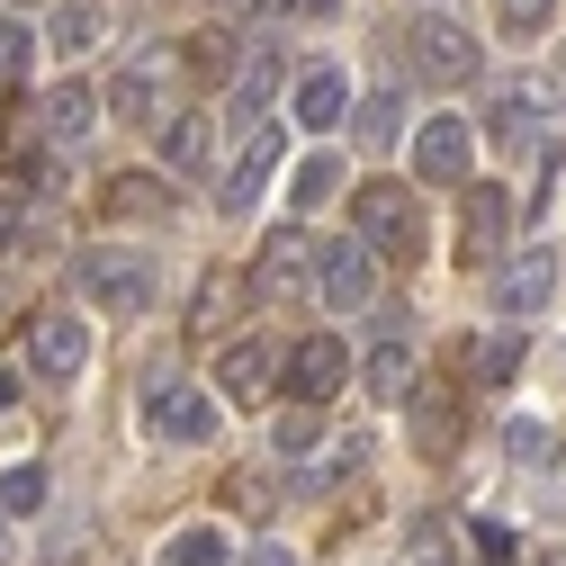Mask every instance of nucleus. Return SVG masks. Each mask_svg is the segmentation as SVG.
I'll list each match as a JSON object with an SVG mask.
<instances>
[{"label": "nucleus", "mask_w": 566, "mask_h": 566, "mask_svg": "<svg viewBox=\"0 0 566 566\" xmlns=\"http://www.w3.org/2000/svg\"><path fill=\"white\" fill-rule=\"evenodd\" d=\"M73 279H82V297H91L99 315H145V306L163 297V270H154L145 252H126V243L73 252Z\"/></svg>", "instance_id": "obj_1"}, {"label": "nucleus", "mask_w": 566, "mask_h": 566, "mask_svg": "<svg viewBox=\"0 0 566 566\" xmlns=\"http://www.w3.org/2000/svg\"><path fill=\"white\" fill-rule=\"evenodd\" d=\"M350 217H360V243L378 261H422V198L396 180H360L350 189Z\"/></svg>", "instance_id": "obj_2"}, {"label": "nucleus", "mask_w": 566, "mask_h": 566, "mask_svg": "<svg viewBox=\"0 0 566 566\" xmlns=\"http://www.w3.org/2000/svg\"><path fill=\"white\" fill-rule=\"evenodd\" d=\"M504 243H513V189L504 180H468L459 189V261L468 270H504L513 261Z\"/></svg>", "instance_id": "obj_3"}, {"label": "nucleus", "mask_w": 566, "mask_h": 566, "mask_svg": "<svg viewBox=\"0 0 566 566\" xmlns=\"http://www.w3.org/2000/svg\"><path fill=\"white\" fill-rule=\"evenodd\" d=\"M405 63H413V82L459 91V82L476 73V36H468L459 19H441V10H422V19L405 28Z\"/></svg>", "instance_id": "obj_4"}, {"label": "nucleus", "mask_w": 566, "mask_h": 566, "mask_svg": "<svg viewBox=\"0 0 566 566\" xmlns=\"http://www.w3.org/2000/svg\"><path fill=\"white\" fill-rule=\"evenodd\" d=\"M315 297L333 306V315H360V306H378V252L350 234V243H324L315 252Z\"/></svg>", "instance_id": "obj_5"}, {"label": "nucleus", "mask_w": 566, "mask_h": 566, "mask_svg": "<svg viewBox=\"0 0 566 566\" xmlns=\"http://www.w3.org/2000/svg\"><path fill=\"white\" fill-rule=\"evenodd\" d=\"M91 369V324L82 315H36L28 324V378L36 387H73Z\"/></svg>", "instance_id": "obj_6"}, {"label": "nucleus", "mask_w": 566, "mask_h": 566, "mask_svg": "<svg viewBox=\"0 0 566 566\" xmlns=\"http://www.w3.org/2000/svg\"><path fill=\"white\" fill-rule=\"evenodd\" d=\"M163 91H171V54L117 63V73H108V126H163V117H171Z\"/></svg>", "instance_id": "obj_7"}, {"label": "nucleus", "mask_w": 566, "mask_h": 566, "mask_svg": "<svg viewBox=\"0 0 566 566\" xmlns=\"http://www.w3.org/2000/svg\"><path fill=\"white\" fill-rule=\"evenodd\" d=\"M468 163H476V126H468V117H422V126H413V180L468 189Z\"/></svg>", "instance_id": "obj_8"}, {"label": "nucleus", "mask_w": 566, "mask_h": 566, "mask_svg": "<svg viewBox=\"0 0 566 566\" xmlns=\"http://www.w3.org/2000/svg\"><path fill=\"white\" fill-rule=\"evenodd\" d=\"M350 387V342L342 333H306L289 350V405H333Z\"/></svg>", "instance_id": "obj_9"}, {"label": "nucleus", "mask_w": 566, "mask_h": 566, "mask_svg": "<svg viewBox=\"0 0 566 566\" xmlns=\"http://www.w3.org/2000/svg\"><path fill=\"white\" fill-rule=\"evenodd\" d=\"M145 422H154V441L198 450V441H217V396H207V387H154Z\"/></svg>", "instance_id": "obj_10"}, {"label": "nucleus", "mask_w": 566, "mask_h": 566, "mask_svg": "<svg viewBox=\"0 0 566 566\" xmlns=\"http://www.w3.org/2000/svg\"><path fill=\"white\" fill-rule=\"evenodd\" d=\"M297 126L306 135H333V126H350V108H360V91H350V73L342 63H315V73H297Z\"/></svg>", "instance_id": "obj_11"}, {"label": "nucleus", "mask_w": 566, "mask_h": 566, "mask_svg": "<svg viewBox=\"0 0 566 566\" xmlns=\"http://www.w3.org/2000/svg\"><path fill=\"white\" fill-rule=\"evenodd\" d=\"M270 171H279V117L243 135V154L226 163V189H217V207H226V217H252V198H261V180H270Z\"/></svg>", "instance_id": "obj_12"}, {"label": "nucleus", "mask_w": 566, "mask_h": 566, "mask_svg": "<svg viewBox=\"0 0 566 566\" xmlns=\"http://www.w3.org/2000/svg\"><path fill=\"white\" fill-rule=\"evenodd\" d=\"M99 117H108V99H99L91 82H54V91L36 99V135H45V145H82Z\"/></svg>", "instance_id": "obj_13"}, {"label": "nucleus", "mask_w": 566, "mask_h": 566, "mask_svg": "<svg viewBox=\"0 0 566 566\" xmlns=\"http://www.w3.org/2000/svg\"><path fill=\"white\" fill-rule=\"evenodd\" d=\"M279 378H289V360H279L270 342H226V360H217V387H226V405H261Z\"/></svg>", "instance_id": "obj_14"}, {"label": "nucleus", "mask_w": 566, "mask_h": 566, "mask_svg": "<svg viewBox=\"0 0 566 566\" xmlns=\"http://www.w3.org/2000/svg\"><path fill=\"white\" fill-rule=\"evenodd\" d=\"M252 289H261V297H289V289H315V243H306L297 226H279V234L261 243V270H252Z\"/></svg>", "instance_id": "obj_15"}, {"label": "nucleus", "mask_w": 566, "mask_h": 566, "mask_svg": "<svg viewBox=\"0 0 566 566\" xmlns=\"http://www.w3.org/2000/svg\"><path fill=\"white\" fill-rule=\"evenodd\" d=\"M360 378H369V396H378V405H405V396H413V333H405V324H387V333H378V350L360 360Z\"/></svg>", "instance_id": "obj_16"}, {"label": "nucleus", "mask_w": 566, "mask_h": 566, "mask_svg": "<svg viewBox=\"0 0 566 566\" xmlns=\"http://www.w3.org/2000/svg\"><path fill=\"white\" fill-rule=\"evenodd\" d=\"M405 405H413V450L422 459H450L459 450V396L450 387H413Z\"/></svg>", "instance_id": "obj_17"}, {"label": "nucleus", "mask_w": 566, "mask_h": 566, "mask_svg": "<svg viewBox=\"0 0 566 566\" xmlns=\"http://www.w3.org/2000/svg\"><path fill=\"white\" fill-rule=\"evenodd\" d=\"M548 289H557L548 252H522V261L494 270V306H504V315H539V306H548Z\"/></svg>", "instance_id": "obj_18"}, {"label": "nucleus", "mask_w": 566, "mask_h": 566, "mask_svg": "<svg viewBox=\"0 0 566 566\" xmlns=\"http://www.w3.org/2000/svg\"><path fill=\"white\" fill-rule=\"evenodd\" d=\"M270 91H279V54L270 45H252V63L234 73V91H226V108H234V126L252 135V126H270Z\"/></svg>", "instance_id": "obj_19"}, {"label": "nucleus", "mask_w": 566, "mask_h": 566, "mask_svg": "<svg viewBox=\"0 0 566 566\" xmlns=\"http://www.w3.org/2000/svg\"><path fill=\"white\" fill-rule=\"evenodd\" d=\"M289 198H297V217H315L324 198H350V171H342V154H333V145H315V154L289 171Z\"/></svg>", "instance_id": "obj_20"}, {"label": "nucleus", "mask_w": 566, "mask_h": 566, "mask_svg": "<svg viewBox=\"0 0 566 566\" xmlns=\"http://www.w3.org/2000/svg\"><path fill=\"white\" fill-rule=\"evenodd\" d=\"M163 171H207V117H189V108H171L163 117Z\"/></svg>", "instance_id": "obj_21"}, {"label": "nucleus", "mask_w": 566, "mask_h": 566, "mask_svg": "<svg viewBox=\"0 0 566 566\" xmlns=\"http://www.w3.org/2000/svg\"><path fill=\"white\" fill-rule=\"evenodd\" d=\"M243 297H252V279H243V270H207V289H198V306H189V333H217Z\"/></svg>", "instance_id": "obj_22"}, {"label": "nucleus", "mask_w": 566, "mask_h": 566, "mask_svg": "<svg viewBox=\"0 0 566 566\" xmlns=\"http://www.w3.org/2000/svg\"><path fill=\"white\" fill-rule=\"evenodd\" d=\"M531 117H539V108H531V91H504V99L485 108V145H504V154H531V135H539Z\"/></svg>", "instance_id": "obj_23"}, {"label": "nucleus", "mask_w": 566, "mask_h": 566, "mask_svg": "<svg viewBox=\"0 0 566 566\" xmlns=\"http://www.w3.org/2000/svg\"><path fill=\"white\" fill-rule=\"evenodd\" d=\"M396 126H405V91H396V82L350 108V135H360V145H396Z\"/></svg>", "instance_id": "obj_24"}, {"label": "nucleus", "mask_w": 566, "mask_h": 566, "mask_svg": "<svg viewBox=\"0 0 566 566\" xmlns=\"http://www.w3.org/2000/svg\"><path fill=\"white\" fill-rule=\"evenodd\" d=\"M163 566H226V531L217 522H180L163 539Z\"/></svg>", "instance_id": "obj_25"}, {"label": "nucleus", "mask_w": 566, "mask_h": 566, "mask_svg": "<svg viewBox=\"0 0 566 566\" xmlns=\"http://www.w3.org/2000/svg\"><path fill=\"white\" fill-rule=\"evenodd\" d=\"M45 45L54 54H91L99 45V10H91V0H63V10L45 19Z\"/></svg>", "instance_id": "obj_26"}, {"label": "nucleus", "mask_w": 566, "mask_h": 566, "mask_svg": "<svg viewBox=\"0 0 566 566\" xmlns=\"http://www.w3.org/2000/svg\"><path fill=\"white\" fill-rule=\"evenodd\" d=\"M513 369H522V333H485V342L468 350V378H476V387H504Z\"/></svg>", "instance_id": "obj_27"}, {"label": "nucleus", "mask_w": 566, "mask_h": 566, "mask_svg": "<svg viewBox=\"0 0 566 566\" xmlns=\"http://www.w3.org/2000/svg\"><path fill=\"white\" fill-rule=\"evenodd\" d=\"M0 513H45V459H10L0 468Z\"/></svg>", "instance_id": "obj_28"}, {"label": "nucleus", "mask_w": 566, "mask_h": 566, "mask_svg": "<svg viewBox=\"0 0 566 566\" xmlns=\"http://www.w3.org/2000/svg\"><path fill=\"white\" fill-rule=\"evenodd\" d=\"M180 45H189L180 63H189L198 82H217V73H243V63H234V36H226V28H198V36H180Z\"/></svg>", "instance_id": "obj_29"}, {"label": "nucleus", "mask_w": 566, "mask_h": 566, "mask_svg": "<svg viewBox=\"0 0 566 566\" xmlns=\"http://www.w3.org/2000/svg\"><path fill=\"white\" fill-rule=\"evenodd\" d=\"M36 73V28L28 19H0V91H19Z\"/></svg>", "instance_id": "obj_30"}, {"label": "nucleus", "mask_w": 566, "mask_h": 566, "mask_svg": "<svg viewBox=\"0 0 566 566\" xmlns=\"http://www.w3.org/2000/svg\"><path fill=\"white\" fill-rule=\"evenodd\" d=\"M163 180L154 171H126V180H108V217H163Z\"/></svg>", "instance_id": "obj_31"}, {"label": "nucleus", "mask_w": 566, "mask_h": 566, "mask_svg": "<svg viewBox=\"0 0 566 566\" xmlns=\"http://www.w3.org/2000/svg\"><path fill=\"white\" fill-rule=\"evenodd\" d=\"M494 19H504V36H513V45H539V36H548V19H557V0H494Z\"/></svg>", "instance_id": "obj_32"}, {"label": "nucleus", "mask_w": 566, "mask_h": 566, "mask_svg": "<svg viewBox=\"0 0 566 566\" xmlns=\"http://www.w3.org/2000/svg\"><path fill=\"white\" fill-rule=\"evenodd\" d=\"M279 450H289V459H306L315 441H324V405H289V413H279V432H270Z\"/></svg>", "instance_id": "obj_33"}, {"label": "nucleus", "mask_w": 566, "mask_h": 566, "mask_svg": "<svg viewBox=\"0 0 566 566\" xmlns=\"http://www.w3.org/2000/svg\"><path fill=\"white\" fill-rule=\"evenodd\" d=\"M468 548H476L485 566H513V531H504V522H485V513L468 522Z\"/></svg>", "instance_id": "obj_34"}, {"label": "nucleus", "mask_w": 566, "mask_h": 566, "mask_svg": "<svg viewBox=\"0 0 566 566\" xmlns=\"http://www.w3.org/2000/svg\"><path fill=\"white\" fill-rule=\"evenodd\" d=\"M504 459H513V468H531V459H557V441L539 432V422H513V432H504Z\"/></svg>", "instance_id": "obj_35"}, {"label": "nucleus", "mask_w": 566, "mask_h": 566, "mask_svg": "<svg viewBox=\"0 0 566 566\" xmlns=\"http://www.w3.org/2000/svg\"><path fill=\"white\" fill-rule=\"evenodd\" d=\"M10 243H28V207H19V189H0V252Z\"/></svg>", "instance_id": "obj_36"}, {"label": "nucleus", "mask_w": 566, "mask_h": 566, "mask_svg": "<svg viewBox=\"0 0 566 566\" xmlns=\"http://www.w3.org/2000/svg\"><path fill=\"white\" fill-rule=\"evenodd\" d=\"M539 513H566V450L548 459V485H539Z\"/></svg>", "instance_id": "obj_37"}, {"label": "nucleus", "mask_w": 566, "mask_h": 566, "mask_svg": "<svg viewBox=\"0 0 566 566\" xmlns=\"http://www.w3.org/2000/svg\"><path fill=\"white\" fill-rule=\"evenodd\" d=\"M243 566H297V557L279 548V539H252V548H243Z\"/></svg>", "instance_id": "obj_38"}, {"label": "nucleus", "mask_w": 566, "mask_h": 566, "mask_svg": "<svg viewBox=\"0 0 566 566\" xmlns=\"http://www.w3.org/2000/svg\"><path fill=\"white\" fill-rule=\"evenodd\" d=\"M279 10H289V19H333L342 0H279Z\"/></svg>", "instance_id": "obj_39"}, {"label": "nucleus", "mask_w": 566, "mask_h": 566, "mask_svg": "<svg viewBox=\"0 0 566 566\" xmlns=\"http://www.w3.org/2000/svg\"><path fill=\"white\" fill-rule=\"evenodd\" d=\"M10 405H19V378H0V413H10Z\"/></svg>", "instance_id": "obj_40"}, {"label": "nucleus", "mask_w": 566, "mask_h": 566, "mask_svg": "<svg viewBox=\"0 0 566 566\" xmlns=\"http://www.w3.org/2000/svg\"><path fill=\"white\" fill-rule=\"evenodd\" d=\"M539 566H566V548H548V557H539Z\"/></svg>", "instance_id": "obj_41"}, {"label": "nucleus", "mask_w": 566, "mask_h": 566, "mask_svg": "<svg viewBox=\"0 0 566 566\" xmlns=\"http://www.w3.org/2000/svg\"><path fill=\"white\" fill-rule=\"evenodd\" d=\"M0 324H10V306H0Z\"/></svg>", "instance_id": "obj_42"}, {"label": "nucleus", "mask_w": 566, "mask_h": 566, "mask_svg": "<svg viewBox=\"0 0 566 566\" xmlns=\"http://www.w3.org/2000/svg\"><path fill=\"white\" fill-rule=\"evenodd\" d=\"M0 522H10V513H0Z\"/></svg>", "instance_id": "obj_43"}]
</instances>
